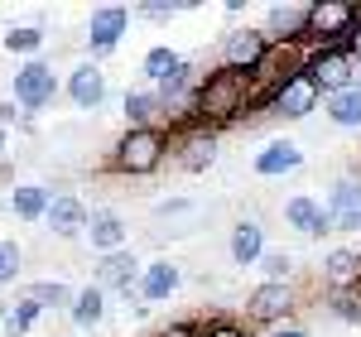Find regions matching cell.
<instances>
[{
	"mask_svg": "<svg viewBox=\"0 0 361 337\" xmlns=\"http://www.w3.org/2000/svg\"><path fill=\"white\" fill-rule=\"evenodd\" d=\"M328 102V121L342 125V130H361V87H347V92H333L323 97Z\"/></svg>",
	"mask_w": 361,
	"mask_h": 337,
	"instance_id": "23",
	"label": "cell"
},
{
	"mask_svg": "<svg viewBox=\"0 0 361 337\" xmlns=\"http://www.w3.org/2000/svg\"><path fill=\"white\" fill-rule=\"evenodd\" d=\"M68 97H73L78 111H97V106L106 102V73H102L97 63H78V68L68 73Z\"/></svg>",
	"mask_w": 361,
	"mask_h": 337,
	"instance_id": "16",
	"label": "cell"
},
{
	"mask_svg": "<svg viewBox=\"0 0 361 337\" xmlns=\"http://www.w3.org/2000/svg\"><path fill=\"white\" fill-rule=\"evenodd\" d=\"M318 102H323V87L313 82L308 73H294V78H284V82L275 87V97H270V116L304 121V116L318 111Z\"/></svg>",
	"mask_w": 361,
	"mask_h": 337,
	"instance_id": "9",
	"label": "cell"
},
{
	"mask_svg": "<svg viewBox=\"0 0 361 337\" xmlns=\"http://www.w3.org/2000/svg\"><path fill=\"white\" fill-rule=\"evenodd\" d=\"M304 164V149L294 140H270L255 149V159H250V168L260 173V178H284V173H294V168Z\"/></svg>",
	"mask_w": 361,
	"mask_h": 337,
	"instance_id": "18",
	"label": "cell"
},
{
	"mask_svg": "<svg viewBox=\"0 0 361 337\" xmlns=\"http://www.w3.org/2000/svg\"><path fill=\"white\" fill-rule=\"evenodd\" d=\"M304 73L313 82L323 87V97H333V92H347V87H357V58L347 54L342 44H328V49H308V63Z\"/></svg>",
	"mask_w": 361,
	"mask_h": 337,
	"instance_id": "4",
	"label": "cell"
},
{
	"mask_svg": "<svg viewBox=\"0 0 361 337\" xmlns=\"http://www.w3.org/2000/svg\"><path fill=\"white\" fill-rule=\"evenodd\" d=\"M49 202H54V188H44V183H20L10 202H5V212L10 217H20V222H44L49 217Z\"/></svg>",
	"mask_w": 361,
	"mask_h": 337,
	"instance_id": "20",
	"label": "cell"
},
{
	"mask_svg": "<svg viewBox=\"0 0 361 337\" xmlns=\"http://www.w3.org/2000/svg\"><path fill=\"white\" fill-rule=\"evenodd\" d=\"M126 125H130V130H140V125H159V97H154V87L126 92Z\"/></svg>",
	"mask_w": 361,
	"mask_h": 337,
	"instance_id": "24",
	"label": "cell"
},
{
	"mask_svg": "<svg viewBox=\"0 0 361 337\" xmlns=\"http://www.w3.org/2000/svg\"><path fill=\"white\" fill-rule=\"evenodd\" d=\"M202 337H246V328L231 318H212V323H202Z\"/></svg>",
	"mask_w": 361,
	"mask_h": 337,
	"instance_id": "33",
	"label": "cell"
},
{
	"mask_svg": "<svg viewBox=\"0 0 361 337\" xmlns=\"http://www.w3.org/2000/svg\"><path fill=\"white\" fill-rule=\"evenodd\" d=\"M126 29H130V10H126V5H97L92 20H87V34H82L87 54L92 58L116 54V44L126 39Z\"/></svg>",
	"mask_w": 361,
	"mask_h": 337,
	"instance_id": "8",
	"label": "cell"
},
{
	"mask_svg": "<svg viewBox=\"0 0 361 337\" xmlns=\"http://www.w3.org/2000/svg\"><path fill=\"white\" fill-rule=\"evenodd\" d=\"M323 207L333 212V222L347 217V212H361V183L357 178H337L333 188H328V202H323Z\"/></svg>",
	"mask_w": 361,
	"mask_h": 337,
	"instance_id": "26",
	"label": "cell"
},
{
	"mask_svg": "<svg viewBox=\"0 0 361 337\" xmlns=\"http://www.w3.org/2000/svg\"><path fill=\"white\" fill-rule=\"evenodd\" d=\"M246 97H250V73H231V68L202 73V82H197V125L217 130V125L241 121Z\"/></svg>",
	"mask_w": 361,
	"mask_h": 337,
	"instance_id": "1",
	"label": "cell"
},
{
	"mask_svg": "<svg viewBox=\"0 0 361 337\" xmlns=\"http://www.w3.org/2000/svg\"><path fill=\"white\" fill-rule=\"evenodd\" d=\"M260 270L270 284H289V270H294V255L289 251H265L260 255Z\"/></svg>",
	"mask_w": 361,
	"mask_h": 337,
	"instance_id": "32",
	"label": "cell"
},
{
	"mask_svg": "<svg viewBox=\"0 0 361 337\" xmlns=\"http://www.w3.org/2000/svg\"><path fill=\"white\" fill-rule=\"evenodd\" d=\"M347 54L357 58V68H361V25H357V29H352V39H347Z\"/></svg>",
	"mask_w": 361,
	"mask_h": 337,
	"instance_id": "39",
	"label": "cell"
},
{
	"mask_svg": "<svg viewBox=\"0 0 361 337\" xmlns=\"http://www.w3.org/2000/svg\"><path fill=\"white\" fill-rule=\"evenodd\" d=\"M308 29V0H279V5H265V25L260 34L270 44H304Z\"/></svg>",
	"mask_w": 361,
	"mask_h": 337,
	"instance_id": "10",
	"label": "cell"
},
{
	"mask_svg": "<svg viewBox=\"0 0 361 337\" xmlns=\"http://www.w3.org/2000/svg\"><path fill=\"white\" fill-rule=\"evenodd\" d=\"M159 337H202V323H169L159 328Z\"/></svg>",
	"mask_w": 361,
	"mask_h": 337,
	"instance_id": "35",
	"label": "cell"
},
{
	"mask_svg": "<svg viewBox=\"0 0 361 337\" xmlns=\"http://www.w3.org/2000/svg\"><path fill=\"white\" fill-rule=\"evenodd\" d=\"M0 154H5V130H0Z\"/></svg>",
	"mask_w": 361,
	"mask_h": 337,
	"instance_id": "41",
	"label": "cell"
},
{
	"mask_svg": "<svg viewBox=\"0 0 361 337\" xmlns=\"http://www.w3.org/2000/svg\"><path fill=\"white\" fill-rule=\"evenodd\" d=\"M39 304H29V299H20V304H10V309H5V323H0V333L5 337H25L29 328H34V323H39Z\"/></svg>",
	"mask_w": 361,
	"mask_h": 337,
	"instance_id": "28",
	"label": "cell"
},
{
	"mask_svg": "<svg viewBox=\"0 0 361 337\" xmlns=\"http://www.w3.org/2000/svg\"><path fill=\"white\" fill-rule=\"evenodd\" d=\"M5 309H10V304H5V299H0V323H5Z\"/></svg>",
	"mask_w": 361,
	"mask_h": 337,
	"instance_id": "40",
	"label": "cell"
},
{
	"mask_svg": "<svg viewBox=\"0 0 361 337\" xmlns=\"http://www.w3.org/2000/svg\"><path fill=\"white\" fill-rule=\"evenodd\" d=\"M357 87H361V68H357Z\"/></svg>",
	"mask_w": 361,
	"mask_h": 337,
	"instance_id": "42",
	"label": "cell"
},
{
	"mask_svg": "<svg viewBox=\"0 0 361 337\" xmlns=\"http://www.w3.org/2000/svg\"><path fill=\"white\" fill-rule=\"evenodd\" d=\"M357 25H361L357 0H308L304 44L308 49H328V44H342V49H347V39H352Z\"/></svg>",
	"mask_w": 361,
	"mask_h": 337,
	"instance_id": "3",
	"label": "cell"
},
{
	"mask_svg": "<svg viewBox=\"0 0 361 337\" xmlns=\"http://www.w3.org/2000/svg\"><path fill=\"white\" fill-rule=\"evenodd\" d=\"M323 289H328V294L357 289L361 294V251H347V246L328 251V260H323Z\"/></svg>",
	"mask_w": 361,
	"mask_h": 337,
	"instance_id": "17",
	"label": "cell"
},
{
	"mask_svg": "<svg viewBox=\"0 0 361 337\" xmlns=\"http://www.w3.org/2000/svg\"><path fill=\"white\" fill-rule=\"evenodd\" d=\"M178 284H183V270H178L173 260H149V265L140 270L135 294L145 299V304H164V299L178 294Z\"/></svg>",
	"mask_w": 361,
	"mask_h": 337,
	"instance_id": "13",
	"label": "cell"
},
{
	"mask_svg": "<svg viewBox=\"0 0 361 337\" xmlns=\"http://www.w3.org/2000/svg\"><path fill=\"white\" fill-rule=\"evenodd\" d=\"M20 116H25V111H15V102H0V130H5V125H15Z\"/></svg>",
	"mask_w": 361,
	"mask_h": 337,
	"instance_id": "36",
	"label": "cell"
},
{
	"mask_svg": "<svg viewBox=\"0 0 361 337\" xmlns=\"http://www.w3.org/2000/svg\"><path fill=\"white\" fill-rule=\"evenodd\" d=\"M265 255V226L255 217H241L231 226V265H260Z\"/></svg>",
	"mask_w": 361,
	"mask_h": 337,
	"instance_id": "21",
	"label": "cell"
},
{
	"mask_svg": "<svg viewBox=\"0 0 361 337\" xmlns=\"http://www.w3.org/2000/svg\"><path fill=\"white\" fill-rule=\"evenodd\" d=\"M0 212H5V202H0Z\"/></svg>",
	"mask_w": 361,
	"mask_h": 337,
	"instance_id": "43",
	"label": "cell"
},
{
	"mask_svg": "<svg viewBox=\"0 0 361 337\" xmlns=\"http://www.w3.org/2000/svg\"><path fill=\"white\" fill-rule=\"evenodd\" d=\"M188 5H140V15L145 20H173V15H183Z\"/></svg>",
	"mask_w": 361,
	"mask_h": 337,
	"instance_id": "34",
	"label": "cell"
},
{
	"mask_svg": "<svg viewBox=\"0 0 361 337\" xmlns=\"http://www.w3.org/2000/svg\"><path fill=\"white\" fill-rule=\"evenodd\" d=\"M265 337H308L304 328H294V323H279V328H270Z\"/></svg>",
	"mask_w": 361,
	"mask_h": 337,
	"instance_id": "37",
	"label": "cell"
},
{
	"mask_svg": "<svg viewBox=\"0 0 361 337\" xmlns=\"http://www.w3.org/2000/svg\"><path fill=\"white\" fill-rule=\"evenodd\" d=\"M164 159H169V130L164 125H140V130L126 125V135H121L116 149H111V168L116 173H130V178L154 173Z\"/></svg>",
	"mask_w": 361,
	"mask_h": 337,
	"instance_id": "2",
	"label": "cell"
},
{
	"mask_svg": "<svg viewBox=\"0 0 361 337\" xmlns=\"http://www.w3.org/2000/svg\"><path fill=\"white\" fill-rule=\"evenodd\" d=\"M265 49H270V39L260 34V29H226L222 39V68H231V73H255L260 68V58H265Z\"/></svg>",
	"mask_w": 361,
	"mask_h": 337,
	"instance_id": "11",
	"label": "cell"
},
{
	"mask_svg": "<svg viewBox=\"0 0 361 337\" xmlns=\"http://www.w3.org/2000/svg\"><path fill=\"white\" fill-rule=\"evenodd\" d=\"M323 309L333 313L337 323H361V294H357V289H347V294H328Z\"/></svg>",
	"mask_w": 361,
	"mask_h": 337,
	"instance_id": "30",
	"label": "cell"
},
{
	"mask_svg": "<svg viewBox=\"0 0 361 337\" xmlns=\"http://www.w3.org/2000/svg\"><path fill=\"white\" fill-rule=\"evenodd\" d=\"M10 92H15V106H20L25 116H34V111H44V106H54L58 78H54V68H49L44 58H29L25 68H15Z\"/></svg>",
	"mask_w": 361,
	"mask_h": 337,
	"instance_id": "5",
	"label": "cell"
},
{
	"mask_svg": "<svg viewBox=\"0 0 361 337\" xmlns=\"http://www.w3.org/2000/svg\"><path fill=\"white\" fill-rule=\"evenodd\" d=\"M169 154L183 173H202V168L217 164V130L207 125H188V130H173L169 135Z\"/></svg>",
	"mask_w": 361,
	"mask_h": 337,
	"instance_id": "7",
	"label": "cell"
},
{
	"mask_svg": "<svg viewBox=\"0 0 361 337\" xmlns=\"http://www.w3.org/2000/svg\"><path fill=\"white\" fill-rule=\"evenodd\" d=\"M87 202L73 193H54V202H49V217H44V226L54 231V236H63V241H73V236H87Z\"/></svg>",
	"mask_w": 361,
	"mask_h": 337,
	"instance_id": "12",
	"label": "cell"
},
{
	"mask_svg": "<svg viewBox=\"0 0 361 337\" xmlns=\"http://www.w3.org/2000/svg\"><path fill=\"white\" fill-rule=\"evenodd\" d=\"M44 39H49V34H44V29L39 25H20V29H5V39H0V44H5V54H39V49H44Z\"/></svg>",
	"mask_w": 361,
	"mask_h": 337,
	"instance_id": "27",
	"label": "cell"
},
{
	"mask_svg": "<svg viewBox=\"0 0 361 337\" xmlns=\"http://www.w3.org/2000/svg\"><path fill=\"white\" fill-rule=\"evenodd\" d=\"M25 270V246L20 241H0V284H15Z\"/></svg>",
	"mask_w": 361,
	"mask_h": 337,
	"instance_id": "31",
	"label": "cell"
},
{
	"mask_svg": "<svg viewBox=\"0 0 361 337\" xmlns=\"http://www.w3.org/2000/svg\"><path fill=\"white\" fill-rule=\"evenodd\" d=\"M25 299H29V304H39V309H73V289H68L63 280H39V284H29Z\"/></svg>",
	"mask_w": 361,
	"mask_h": 337,
	"instance_id": "25",
	"label": "cell"
},
{
	"mask_svg": "<svg viewBox=\"0 0 361 337\" xmlns=\"http://www.w3.org/2000/svg\"><path fill=\"white\" fill-rule=\"evenodd\" d=\"M87 241H92V251L116 255V251H126L130 226L121 222V212H111V207H97V212L87 217Z\"/></svg>",
	"mask_w": 361,
	"mask_h": 337,
	"instance_id": "14",
	"label": "cell"
},
{
	"mask_svg": "<svg viewBox=\"0 0 361 337\" xmlns=\"http://www.w3.org/2000/svg\"><path fill=\"white\" fill-rule=\"evenodd\" d=\"M284 222L294 226L299 236H323V231H337V222H333V212L318 202V197H289L284 202Z\"/></svg>",
	"mask_w": 361,
	"mask_h": 337,
	"instance_id": "15",
	"label": "cell"
},
{
	"mask_svg": "<svg viewBox=\"0 0 361 337\" xmlns=\"http://www.w3.org/2000/svg\"><path fill=\"white\" fill-rule=\"evenodd\" d=\"M68 318H73L78 328H97V323L106 318V289H97V284L78 289V294H73V309H68Z\"/></svg>",
	"mask_w": 361,
	"mask_h": 337,
	"instance_id": "22",
	"label": "cell"
},
{
	"mask_svg": "<svg viewBox=\"0 0 361 337\" xmlns=\"http://www.w3.org/2000/svg\"><path fill=\"white\" fill-rule=\"evenodd\" d=\"M337 231H361V212H347V217H337Z\"/></svg>",
	"mask_w": 361,
	"mask_h": 337,
	"instance_id": "38",
	"label": "cell"
},
{
	"mask_svg": "<svg viewBox=\"0 0 361 337\" xmlns=\"http://www.w3.org/2000/svg\"><path fill=\"white\" fill-rule=\"evenodd\" d=\"M178 63H183V58L173 54L169 44H159V49H149V54L140 58V73H145L149 82H164V78H169V73H173V68H178Z\"/></svg>",
	"mask_w": 361,
	"mask_h": 337,
	"instance_id": "29",
	"label": "cell"
},
{
	"mask_svg": "<svg viewBox=\"0 0 361 337\" xmlns=\"http://www.w3.org/2000/svg\"><path fill=\"white\" fill-rule=\"evenodd\" d=\"M140 270H145V265H140L130 251H116V255H102V260H97V280L92 284H97V289H121V294H130L140 284Z\"/></svg>",
	"mask_w": 361,
	"mask_h": 337,
	"instance_id": "19",
	"label": "cell"
},
{
	"mask_svg": "<svg viewBox=\"0 0 361 337\" xmlns=\"http://www.w3.org/2000/svg\"><path fill=\"white\" fill-rule=\"evenodd\" d=\"M299 309V294H294V284H255L246 294V318L250 323H260V328H279V323H289V313Z\"/></svg>",
	"mask_w": 361,
	"mask_h": 337,
	"instance_id": "6",
	"label": "cell"
}]
</instances>
